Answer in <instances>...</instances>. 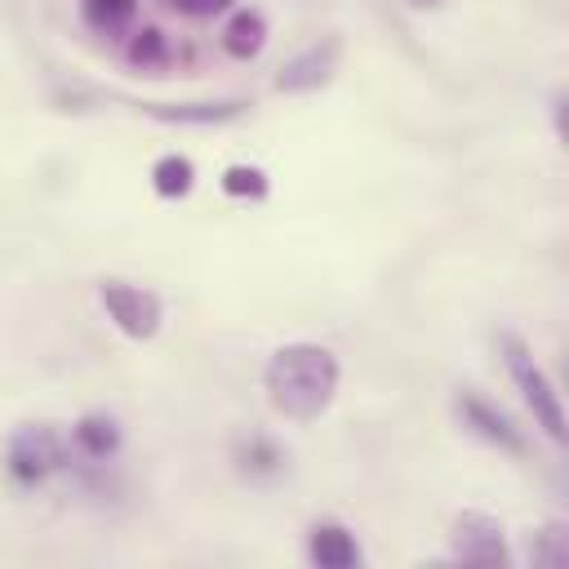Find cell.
<instances>
[{
	"label": "cell",
	"mask_w": 569,
	"mask_h": 569,
	"mask_svg": "<svg viewBox=\"0 0 569 569\" xmlns=\"http://www.w3.org/2000/svg\"><path fill=\"white\" fill-rule=\"evenodd\" d=\"M267 400L289 422H316L338 396V360L320 342H289L262 369Z\"/></svg>",
	"instance_id": "6da1fadb"
},
{
	"label": "cell",
	"mask_w": 569,
	"mask_h": 569,
	"mask_svg": "<svg viewBox=\"0 0 569 569\" xmlns=\"http://www.w3.org/2000/svg\"><path fill=\"white\" fill-rule=\"evenodd\" d=\"M502 351H507V369H511V378H516V387H520V396H525L533 422L560 445V440H565V409H560V396H556L551 378L533 365V356H529V347H525L520 338L502 333Z\"/></svg>",
	"instance_id": "7a4b0ae2"
},
{
	"label": "cell",
	"mask_w": 569,
	"mask_h": 569,
	"mask_svg": "<svg viewBox=\"0 0 569 569\" xmlns=\"http://www.w3.org/2000/svg\"><path fill=\"white\" fill-rule=\"evenodd\" d=\"M67 462V440L49 427V422H27L9 436V449H4V467L18 485H40L49 480L58 467Z\"/></svg>",
	"instance_id": "3957f363"
},
{
	"label": "cell",
	"mask_w": 569,
	"mask_h": 569,
	"mask_svg": "<svg viewBox=\"0 0 569 569\" xmlns=\"http://www.w3.org/2000/svg\"><path fill=\"white\" fill-rule=\"evenodd\" d=\"M98 302H102L107 320L129 338H151L160 329V320H164L160 298L151 289H142V284H129V280H102L98 284Z\"/></svg>",
	"instance_id": "277c9868"
},
{
	"label": "cell",
	"mask_w": 569,
	"mask_h": 569,
	"mask_svg": "<svg viewBox=\"0 0 569 569\" xmlns=\"http://www.w3.org/2000/svg\"><path fill=\"white\" fill-rule=\"evenodd\" d=\"M449 542H453V560H462V565H507V538H502V525L493 520V516H485V511H462L458 520H453V533H449Z\"/></svg>",
	"instance_id": "5b68a950"
},
{
	"label": "cell",
	"mask_w": 569,
	"mask_h": 569,
	"mask_svg": "<svg viewBox=\"0 0 569 569\" xmlns=\"http://www.w3.org/2000/svg\"><path fill=\"white\" fill-rule=\"evenodd\" d=\"M453 409H458L462 427L476 431L480 440H489V445H498V449H507V453H525V436H520V427H516L498 405H489L485 396H476V391H458Z\"/></svg>",
	"instance_id": "8992f818"
},
{
	"label": "cell",
	"mask_w": 569,
	"mask_h": 569,
	"mask_svg": "<svg viewBox=\"0 0 569 569\" xmlns=\"http://www.w3.org/2000/svg\"><path fill=\"white\" fill-rule=\"evenodd\" d=\"M333 62H338V40L329 36L325 44H311L307 53H298L280 76H276V89L284 93H302V89H320L329 76H333Z\"/></svg>",
	"instance_id": "52a82bcc"
},
{
	"label": "cell",
	"mask_w": 569,
	"mask_h": 569,
	"mask_svg": "<svg viewBox=\"0 0 569 569\" xmlns=\"http://www.w3.org/2000/svg\"><path fill=\"white\" fill-rule=\"evenodd\" d=\"M307 556L320 569H356L360 565V542L342 525H316L307 538Z\"/></svg>",
	"instance_id": "ba28073f"
},
{
	"label": "cell",
	"mask_w": 569,
	"mask_h": 569,
	"mask_svg": "<svg viewBox=\"0 0 569 569\" xmlns=\"http://www.w3.org/2000/svg\"><path fill=\"white\" fill-rule=\"evenodd\" d=\"M71 445H76V453L102 462V458H111V453L120 449V431H116V422H111L107 413H84V418L71 427Z\"/></svg>",
	"instance_id": "9c48e42d"
},
{
	"label": "cell",
	"mask_w": 569,
	"mask_h": 569,
	"mask_svg": "<svg viewBox=\"0 0 569 569\" xmlns=\"http://www.w3.org/2000/svg\"><path fill=\"white\" fill-rule=\"evenodd\" d=\"M267 44V22H262V13H236L231 22H227V31H222V49L231 53V58H253L258 49Z\"/></svg>",
	"instance_id": "30bf717a"
},
{
	"label": "cell",
	"mask_w": 569,
	"mask_h": 569,
	"mask_svg": "<svg viewBox=\"0 0 569 569\" xmlns=\"http://www.w3.org/2000/svg\"><path fill=\"white\" fill-rule=\"evenodd\" d=\"M151 116L160 120H178V124H218L240 116V102H187V107H151Z\"/></svg>",
	"instance_id": "8fae6325"
},
{
	"label": "cell",
	"mask_w": 569,
	"mask_h": 569,
	"mask_svg": "<svg viewBox=\"0 0 569 569\" xmlns=\"http://www.w3.org/2000/svg\"><path fill=\"white\" fill-rule=\"evenodd\" d=\"M191 182H196V169H191L187 156H164V160H156V169H151V187H156L164 200L187 196Z\"/></svg>",
	"instance_id": "7c38bea8"
},
{
	"label": "cell",
	"mask_w": 569,
	"mask_h": 569,
	"mask_svg": "<svg viewBox=\"0 0 569 569\" xmlns=\"http://www.w3.org/2000/svg\"><path fill=\"white\" fill-rule=\"evenodd\" d=\"M80 13L98 31H120L138 13V0H80Z\"/></svg>",
	"instance_id": "4fadbf2b"
},
{
	"label": "cell",
	"mask_w": 569,
	"mask_h": 569,
	"mask_svg": "<svg viewBox=\"0 0 569 569\" xmlns=\"http://www.w3.org/2000/svg\"><path fill=\"white\" fill-rule=\"evenodd\" d=\"M529 556H533V565L560 569V565L569 560V533H565V525H547V529H538L533 542H529Z\"/></svg>",
	"instance_id": "5bb4252c"
},
{
	"label": "cell",
	"mask_w": 569,
	"mask_h": 569,
	"mask_svg": "<svg viewBox=\"0 0 569 569\" xmlns=\"http://www.w3.org/2000/svg\"><path fill=\"white\" fill-rule=\"evenodd\" d=\"M129 62H138V67H164V62H169V44H164V36H160L156 27L133 31V40H129Z\"/></svg>",
	"instance_id": "9a60e30c"
},
{
	"label": "cell",
	"mask_w": 569,
	"mask_h": 569,
	"mask_svg": "<svg viewBox=\"0 0 569 569\" xmlns=\"http://www.w3.org/2000/svg\"><path fill=\"white\" fill-rule=\"evenodd\" d=\"M222 191H227V196H262V191H267V178H262V169H253V164H231V169L222 173Z\"/></svg>",
	"instance_id": "2e32d148"
},
{
	"label": "cell",
	"mask_w": 569,
	"mask_h": 569,
	"mask_svg": "<svg viewBox=\"0 0 569 569\" xmlns=\"http://www.w3.org/2000/svg\"><path fill=\"white\" fill-rule=\"evenodd\" d=\"M169 9H178V13H187V18H213V13H222L231 0H164Z\"/></svg>",
	"instance_id": "e0dca14e"
}]
</instances>
